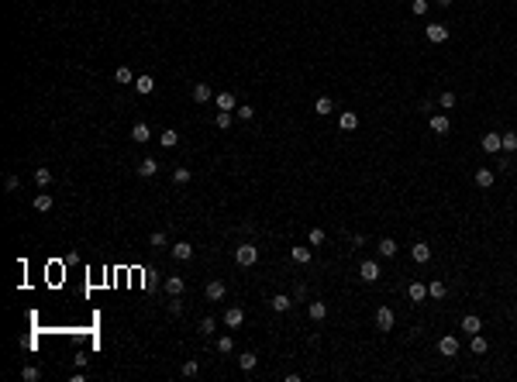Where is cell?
Listing matches in <instances>:
<instances>
[{
  "instance_id": "obj_1",
  "label": "cell",
  "mask_w": 517,
  "mask_h": 382,
  "mask_svg": "<svg viewBox=\"0 0 517 382\" xmlns=\"http://www.w3.org/2000/svg\"><path fill=\"white\" fill-rule=\"evenodd\" d=\"M234 262H238L242 268L255 265V262H259V248H255V245H238V248H234Z\"/></svg>"
},
{
  "instance_id": "obj_2",
  "label": "cell",
  "mask_w": 517,
  "mask_h": 382,
  "mask_svg": "<svg viewBox=\"0 0 517 382\" xmlns=\"http://www.w3.org/2000/svg\"><path fill=\"white\" fill-rule=\"evenodd\" d=\"M380 276H383L380 272V262H372V258H365L362 265H359V279L362 283H380Z\"/></svg>"
},
{
  "instance_id": "obj_3",
  "label": "cell",
  "mask_w": 517,
  "mask_h": 382,
  "mask_svg": "<svg viewBox=\"0 0 517 382\" xmlns=\"http://www.w3.org/2000/svg\"><path fill=\"white\" fill-rule=\"evenodd\" d=\"M224 293H228V286H224L221 279H211V283H207V289H204V296H207L211 303H221V300H224Z\"/></svg>"
},
{
  "instance_id": "obj_4",
  "label": "cell",
  "mask_w": 517,
  "mask_h": 382,
  "mask_svg": "<svg viewBox=\"0 0 517 382\" xmlns=\"http://www.w3.org/2000/svg\"><path fill=\"white\" fill-rule=\"evenodd\" d=\"M424 35H428V41H435V45H441V41H448V28L435 21V24H428V28H424Z\"/></svg>"
},
{
  "instance_id": "obj_5",
  "label": "cell",
  "mask_w": 517,
  "mask_h": 382,
  "mask_svg": "<svg viewBox=\"0 0 517 382\" xmlns=\"http://www.w3.org/2000/svg\"><path fill=\"white\" fill-rule=\"evenodd\" d=\"M393 324H397L393 310H390V306H380V310H376V327H380V331H393Z\"/></svg>"
},
{
  "instance_id": "obj_6",
  "label": "cell",
  "mask_w": 517,
  "mask_h": 382,
  "mask_svg": "<svg viewBox=\"0 0 517 382\" xmlns=\"http://www.w3.org/2000/svg\"><path fill=\"white\" fill-rule=\"evenodd\" d=\"M438 351H441V355H445V358H455V355H459V338H452V334H445V338H441V341H438Z\"/></svg>"
},
{
  "instance_id": "obj_7",
  "label": "cell",
  "mask_w": 517,
  "mask_h": 382,
  "mask_svg": "<svg viewBox=\"0 0 517 382\" xmlns=\"http://www.w3.org/2000/svg\"><path fill=\"white\" fill-rule=\"evenodd\" d=\"M479 145H483V152H490V155H493V152H503V138H500V134H493V131L483 134V141H479Z\"/></svg>"
},
{
  "instance_id": "obj_8",
  "label": "cell",
  "mask_w": 517,
  "mask_h": 382,
  "mask_svg": "<svg viewBox=\"0 0 517 382\" xmlns=\"http://www.w3.org/2000/svg\"><path fill=\"white\" fill-rule=\"evenodd\" d=\"M428 128L435 134H448V128H452V121H448V114H431V121H428Z\"/></svg>"
},
{
  "instance_id": "obj_9",
  "label": "cell",
  "mask_w": 517,
  "mask_h": 382,
  "mask_svg": "<svg viewBox=\"0 0 517 382\" xmlns=\"http://www.w3.org/2000/svg\"><path fill=\"white\" fill-rule=\"evenodd\" d=\"M242 320H245V310H242V306H228V310H224V324H228L231 331L242 327Z\"/></svg>"
},
{
  "instance_id": "obj_10",
  "label": "cell",
  "mask_w": 517,
  "mask_h": 382,
  "mask_svg": "<svg viewBox=\"0 0 517 382\" xmlns=\"http://www.w3.org/2000/svg\"><path fill=\"white\" fill-rule=\"evenodd\" d=\"M479 331H483V320H479L476 313H465V317H462V334L473 338V334H479Z\"/></svg>"
},
{
  "instance_id": "obj_11",
  "label": "cell",
  "mask_w": 517,
  "mask_h": 382,
  "mask_svg": "<svg viewBox=\"0 0 517 382\" xmlns=\"http://www.w3.org/2000/svg\"><path fill=\"white\" fill-rule=\"evenodd\" d=\"M169 251H172V258H176V262H186V258H193V245H190V241H176Z\"/></svg>"
},
{
  "instance_id": "obj_12",
  "label": "cell",
  "mask_w": 517,
  "mask_h": 382,
  "mask_svg": "<svg viewBox=\"0 0 517 382\" xmlns=\"http://www.w3.org/2000/svg\"><path fill=\"white\" fill-rule=\"evenodd\" d=\"M269 306H272L276 313H287L290 306H293V296H287V293H276V296L269 300Z\"/></svg>"
},
{
  "instance_id": "obj_13",
  "label": "cell",
  "mask_w": 517,
  "mask_h": 382,
  "mask_svg": "<svg viewBox=\"0 0 517 382\" xmlns=\"http://www.w3.org/2000/svg\"><path fill=\"white\" fill-rule=\"evenodd\" d=\"M338 128H342V131H355V128H359V114H355V111H345V114L338 117Z\"/></svg>"
},
{
  "instance_id": "obj_14",
  "label": "cell",
  "mask_w": 517,
  "mask_h": 382,
  "mask_svg": "<svg viewBox=\"0 0 517 382\" xmlns=\"http://www.w3.org/2000/svg\"><path fill=\"white\" fill-rule=\"evenodd\" d=\"M131 141H138V145H145V141H152V131H149V124H134L131 128Z\"/></svg>"
},
{
  "instance_id": "obj_15",
  "label": "cell",
  "mask_w": 517,
  "mask_h": 382,
  "mask_svg": "<svg viewBox=\"0 0 517 382\" xmlns=\"http://www.w3.org/2000/svg\"><path fill=\"white\" fill-rule=\"evenodd\" d=\"M183 289H186V283H183V276H169V279H166V293H169L172 300H176V296H179Z\"/></svg>"
},
{
  "instance_id": "obj_16",
  "label": "cell",
  "mask_w": 517,
  "mask_h": 382,
  "mask_svg": "<svg viewBox=\"0 0 517 382\" xmlns=\"http://www.w3.org/2000/svg\"><path fill=\"white\" fill-rule=\"evenodd\" d=\"M410 258H414V262H421V265H424V262L431 258V245H424V241H417V245L410 248Z\"/></svg>"
},
{
  "instance_id": "obj_17",
  "label": "cell",
  "mask_w": 517,
  "mask_h": 382,
  "mask_svg": "<svg viewBox=\"0 0 517 382\" xmlns=\"http://www.w3.org/2000/svg\"><path fill=\"white\" fill-rule=\"evenodd\" d=\"M407 296H410V303H421L424 296H428V286L424 283H410L407 286Z\"/></svg>"
},
{
  "instance_id": "obj_18",
  "label": "cell",
  "mask_w": 517,
  "mask_h": 382,
  "mask_svg": "<svg viewBox=\"0 0 517 382\" xmlns=\"http://www.w3.org/2000/svg\"><path fill=\"white\" fill-rule=\"evenodd\" d=\"M211 96H214V90L207 86V83H197V86H193V100H197V103H207Z\"/></svg>"
},
{
  "instance_id": "obj_19",
  "label": "cell",
  "mask_w": 517,
  "mask_h": 382,
  "mask_svg": "<svg viewBox=\"0 0 517 382\" xmlns=\"http://www.w3.org/2000/svg\"><path fill=\"white\" fill-rule=\"evenodd\" d=\"M331 111H335V103H331V96H317V100H314V114L327 117V114H331Z\"/></svg>"
},
{
  "instance_id": "obj_20",
  "label": "cell",
  "mask_w": 517,
  "mask_h": 382,
  "mask_svg": "<svg viewBox=\"0 0 517 382\" xmlns=\"http://www.w3.org/2000/svg\"><path fill=\"white\" fill-rule=\"evenodd\" d=\"M52 203H56L52 193H38V196H35V210H38V213H49V210H52Z\"/></svg>"
},
{
  "instance_id": "obj_21",
  "label": "cell",
  "mask_w": 517,
  "mask_h": 382,
  "mask_svg": "<svg viewBox=\"0 0 517 382\" xmlns=\"http://www.w3.org/2000/svg\"><path fill=\"white\" fill-rule=\"evenodd\" d=\"M214 103H217V111H234V107H238V103H234V93H228V90H224V93H217V100H214Z\"/></svg>"
},
{
  "instance_id": "obj_22",
  "label": "cell",
  "mask_w": 517,
  "mask_h": 382,
  "mask_svg": "<svg viewBox=\"0 0 517 382\" xmlns=\"http://www.w3.org/2000/svg\"><path fill=\"white\" fill-rule=\"evenodd\" d=\"M159 145H162V148H176V145H179V134L172 131V128H166V131L159 134Z\"/></svg>"
},
{
  "instance_id": "obj_23",
  "label": "cell",
  "mask_w": 517,
  "mask_h": 382,
  "mask_svg": "<svg viewBox=\"0 0 517 382\" xmlns=\"http://www.w3.org/2000/svg\"><path fill=\"white\" fill-rule=\"evenodd\" d=\"M290 258H293V262H297V265H307V262H310V258H314V251H310V248H300V245H297V248L290 251Z\"/></svg>"
},
{
  "instance_id": "obj_24",
  "label": "cell",
  "mask_w": 517,
  "mask_h": 382,
  "mask_svg": "<svg viewBox=\"0 0 517 382\" xmlns=\"http://www.w3.org/2000/svg\"><path fill=\"white\" fill-rule=\"evenodd\" d=\"M155 172H159V162L155 158H142L138 162V176H155Z\"/></svg>"
},
{
  "instance_id": "obj_25",
  "label": "cell",
  "mask_w": 517,
  "mask_h": 382,
  "mask_svg": "<svg viewBox=\"0 0 517 382\" xmlns=\"http://www.w3.org/2000/svg\"><path fill=\"white\" fill-rule=\"evenodd\" d=\"M445 293H448V289H445V283H441V279L428 283V296H431V300H445Z\"/></svg>"
},
{
  "instance_id": "obj_26",
  "label": "cell",
  "mask_w": 517,
  "mask_h": 382,
  "mask_svg": "<svg viewBox=\"0 0 517 382\" xmlns=\"http://www.w3.org/2000/svg\"><path fill=\"white\" fill-rule=\"evenodd\" d=\"M134 90H138V93H152V90H155V79L152 76H138V79H134Z\"/></svg>"
},
{
  "instance_id": "obj_27",
  "label": "cell",
  "mask_w": 517,
  "mask_h": 382,
  "mask_svg": "<svg viewBox=\"0 0 517 382\" xmlns=\"http://www.w3.org/2000/svg\"><path fill=\"white\" fill-rule=\"evenodd\" d=\"M476 186L490 190V186H493V169H479V172H476Z\"/></svg>"
},
{
  "instance_id": "obj_28",
  "label": "cell",
  "mask_w": 517,
  "mask_h": 382,
  "mask_svg": "<svg viewBox=\"0 0 517 382\" xmlns=\"http://www.w3.org/2000/svg\"><path fill=\"white\" fill-rule=\"evenodd\" d=\"M307 313H310V320H324V317H327V303H310V306H307Z\"/></svg>"
},
{
  "instance_id": "obj_29",
  "label": "cell",
  "mask_w": 517,
  "mask_h": 382,
  "mask_svg": "<svg viewBox=\"0 0 517 382\" xmlns=\"http://www.w3.org/2000/svg\"><path fill=\"white\" fill-rule=\"evenodd\" d=\"M380 255H383V258H393V255H397V241H393V238H383V241H380Z\"/></svg>"
},
{
  "instance_id": "obj_30",
  "label": "cell",
  "mask_w": 517,
  "mask_h": 382,
  "mask_svg": "<svg viewBox=\"0 0 517 382\" xmlns=\"http://www.w3.org/2000/svg\"><path fill=\"white\" fill-rule=\"evenodd\" d=\"M238 365H242V372H252V368L259 365V358H255L252 351H242V358H238Z\"/></svg>"
},
{
  "instance_id": "obj_31",
  "label": "cell",
  "mask_w": 517,
  "mask_h": 382,
  "mask_svg": "<svg viewBox=\"0 0 517 382\" xmlns=\"http://www.w3.org/2000/svg\"><path fill=\"white\" fill-rule=\"evenodd\" d=\"M307 241H310V248L324 245V228H310V234H307Z\"/></svg>"
},
{
  "instance_id": "obj_32",
  "label": "cell",
  "mask_w": 517,
  "mask_h": 382,
  "mask_svg": "<svg viewBox=\"0 0 517 382\" xmlns=\"http://www.w3.org/2000/svg\"><path fill=\"white\" fill-rule=\"evenodd\" d=\"M35 183H38L41 190H45V186H49V183H52V172L45 169V166H41V169H35Z\"/></svg>"
},
{
  "instance_id": "obj_33",
  "label": "cell",
  "mask_w": 517,
  "mask_h": 382,
  "mask_svg": "<svg viewBox=\"0 0 517 382\" xmlns=\"http://www.w3.org/2000/svg\"><path fill=\"white\" fill-rule=\"evenodd\" d=\"M149 245H152V248H166V245H169V238H166V231H155L152 238H149Z\"/></svg>"
},
{
  "instance_id": "obj_34",
  "label": "cell",
  "mask_w": 517,
  "mask_h": 382,
  "mask_svg": "<svg viewBox=\"0 0 517 382\" xmlns=\"http://www.w3.org/2000/svg\"><path fill=\"white\" fill-rule=\"evenodd\" d=\"M500 138H503V152H517V134H514V131L500 134Z\"/></svg>"
},
{
  "instance_id": "obj_35",
  "label": "cell",
  "mask_w": 517,
  "mask_h": 382,
  "mask_svg": "<svg viewBox=\"0 0 517 382\" xmlns=\"http://www.w3.org/2000/svg\"><path fill=\"white\" fill-rule=\"evenodd\" d=\"M214 124L224 131V128H231V111H217V117H214Z\"/></svg>"
},
{
  "instance_id": "obj_36",
  "label": "cell",
  "mask_w": 517,
  "mask_h": 382,
  "mask_svg": "<svg viewBox=\"0 0 517 382\" xmlns=\"http://www.w3.org/2000/svg\"><path fill=\"white\" fill-rule=\"evenodd\" d=\"M217 351H221V355H231V351H234V341H231L228 334H224V338H217Z\"/></svg>"
},
{
  "instance_id": "obj_37",
  "label": "cell",
  "mask_w": 517,
  "mask_h": 382,
  "mask_svg": "<svg viewBox=\"0 0 517 382\" xmlns=\"http://www.w3.org/2000/svg\"><path fill=\"white\" fill-rule=\"evenodd\" d=\"M486 348H490L486 338H483V334H473V351H476V355H486Z\"/></svg>"
},
{
  "instance_id": "obj_38",
  "label": "cell",
  "mask_w": 517,
  "mask_h": 382,
  "mask_svg": "<svg viewBox=\"0 0 517 382\" xmlns=\"http://www.w3.org/2000/svg\"><path fill=\"white\" fill-rule=\"evenodd\" d=\"M21 379H24V382H38V368H35V365H24V368H21Z\"/></svg>"
},
{
  "instance_id": "obj_39",
  "label": "cell",
  "mask_w": 517,
  "mask_h": 382,
  "mask_svg": "<svg viewBox=\"0 0 517 382\" xmlns=\"http://www.w3.org/2000/svg\"><path fill=\"white\" fill-rule=\"evenodd\" d=\"M172 179H176V183H190V169H186V166H176V169H172Z\"/></svg>"
},
{
  "instance_id": "obj_40",
  "label": "cell",
  "mask_w": 517,
  "mask_h": 382,
  "mask_svg": "<svg viewBox=\"0 0 517 382\" xmlns=\"http://www.w3.org/2000/svg\"><path fill=\"white\" fill-rule=\"evenodd\" d=\"M214 331H217V324H214V317H204V320H200V334H207V338H211Z\"/></svg>"
},
{
  "instance_id": "obj_41",
  "label": "cell",
  "mask_w": 517,
  "mask_h": 382,
  "mask_svg": "<svg viewBox=\"0 0 517 382\" xmlns=\"http://www.w3.org/2000/svg\"><path fill=\"white\" fill-rule=\"evenodd\" d=\"M438 107H441V111H452V107H455V93H441Z\"/></svg>"
},
{
  "instance_id": "obj_42",
  "label": "cell",
  "mask_w": 517,
  "mask_h": 382,
  "mask_svg": "<svg viewBox=\"0 0 517 382\" xmlns=\"http://www.w3.org/2000/svg\"><path fill=\"white\" fill-rule=\"evenodd\" d=\"M114 79H117V83H134V79H131V69H128V66H121V69L114 73Z\"/></svg>"
},
{
  "instance_id": "obj_43",
  "label": "cell",
  "mask_w": 517,
  "mask_h": 382,
  "mask_svg": "<svg viewBox=\"0 0 517 382\" xmlns=\"http://www.w3.org/2000/svg\"><path fill=\"white\" fill-rule=\"evenodd\" d=\"M410 11L421 18V14H428V0H410Z\"/></svg>"
},
{
  "instance_id": "obj_44",
  "label": "cell",
  "mask_w": 517,
  "mask_h": 382,
  "mask_svg": "<svg viewBox=\"0 0 517 382\" xmlns=\"http://www.w3.org/2000/svg\"><path fill=\"white\" fill-rule=\"evenodd\" d=\"M234 114L242 117V121H252V114H255V111H252L249 103H242V107H234Z\"/></svg>"
},
{
  "instance_id": "obj_45",
  "label": "cell",
  "mask_w": 517,
  "mask_h": 382,
  "mask_svg": "<svg viewBox=\"0 0 517 382\" xmlns=\"http://www.w3.org/2000/svg\"><path fill=\"white\" fill-rule=\"evenodd\" d=\"M197 372H200V365H197V362H183V375H186V379H193Z\"/></svg>"
},
{
  "instance_id": "obj_46",
  "label": "cell",
  "mask_w": 517,
  "mask_h": 382,
  "mask_svg": "<svg viewBox=\"0 0 517 382\" xmlns=\"http://www.w3.org/2000/svg\"><path fill=\"white\" fill-rule=\"evenodd\" d=\"M297 300H307V286H297V289H293V303H297Z\"/></svg>"
},
{
  "instance_id": "obj_47",
  "label": "cell",
  "mask_w": 517,
  "mask_h": 382,
  "mask_svg": "<svg viewBox=\"0 0 517 382\" xmlns=\"http://www.w3.org/2000/svg\"><path fill=\"white\" fill-rule=\"evenodd\" d=\"M18 183H21L18 176H7V179H4V186H7V190H18Z\"/></svg>"
},
{
  "instance_id": "obj_48",
  "label": "cell",
  "mask_w": 517,
  "mask_h": 382,
  "mask_svg": "<svg viewBox=\"0 0 517 382\" xmlns=\"http://www.w3.org/2000/svg\"><path fill=\"white\" fill-rule=\"evenodd\" d=\"M435 4H438V7H452V0H435Z\"/></svg>"
},
{
  "instance_id": "obj_49",
  "label": "cell",
  "mask_w": 517,
  "mask_h": 382,
  "mask_svg": "<svg viewBox=\"0 0 517 382\" xmlns=\"http://www.w3.org/2000/svg\"><path fill=\"white\" fill-rule=\"evenodd\" d=\"M514 313H517V306H514Z\"/></svg>"
}]
</instances>
